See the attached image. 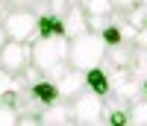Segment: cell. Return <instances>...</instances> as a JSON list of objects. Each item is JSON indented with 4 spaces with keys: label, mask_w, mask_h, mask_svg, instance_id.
I'll return each instance as SVG.
<instances>
[{
    "label": "cell",
    "mask_w": 147,
    "mask_h": 126,
    "mask_svg": "<svg viewBox=\"0 0 147 126\" xmlns=\"http://www.w3.org/2000/svg\"><path fill=\"white\" fill-rule=\"evenodd\" d=\"M18 120H21L18 106L9 103V100H0V126H12V123H18Z\"/></svg>",
    "instance_id": "9a60e30c"
},
{
    "label": "cell",
    "mask_w": 147,
    "mask_h": 126,
    "mask_svg": "<svg viewBox=\"0 0 147 126\" xmlns=\"http://www.w3.org/2000/svg\"><path fill=\"white\" fill-rule=\"evenodd\" d=\"M141 27H147V15H144V23H141Z\"/></svg>",
    "instance_id": "44dd1931"
},
{
    "label": "cell",
    "mask_w": 147,
    "mask_h": 126,
    "mask_svg": "<svg viewBox=\"0 0 147 126\" xmlns=\"http://www.w3.org/2000/svg\"><path fill=\"white\" fill-rule=\"evenodd\" d=\"M85 85H88L91 91L103 94V97H109V94H112V82H109V70H106L103 65H97V68H88V70H85Z\"/></svg>",
    "instance_id": "30bf717a"
},
{
    "label": "cell",
    "mask_w": 147,
    "mask_h": 126,
    "mask_svg": "<svg viewBox=\"0 0 147 126\" xmlns=\"http://www.w3.org/2000/svg\"><path fill=\"white\" fill-rule=\"evenodd\" d=\"M141 6H144V9H147V0H141Z\"/></svg>",
    "instance_id": "7402d4cb"
},
{
    "label": "cell",
    "mask_w": 147,
    "mask_h": 126,
    "mask_svg": "<svg viewBox=\"0 0 147 126\" xmlns=\"http://www.w3.org/2000/svg\"><path fill=\"white\" fill-rule=\"evenodd\" d=\"M0 65L3 70H12V73H24L30 65H32V50L27 41H6L0 47Z\"/></svg>",
    "instance_id": "5b68a950"
},
{
    "label": "cell",
    "mask_w": 147,
    "mask_h": 126,
    "mask_svg": "<svg viewBox=\"0 0 147 126\" xmlns=\"http://www.w3.org/2000/svg\"><path fill=\"white\" fill-rule=\"evenodd\" d=\"M106 41L97 29H85L80 35L71 38V65L80 68V70H88V68H97L106 62Z\"/></svg>",
    "instance_id": "7a4b0ae2"
},
{
    "label": "cell",
    "mask_w": 147,
    "mask_h": 126,
    "mask_svg": "<svg viewBox=\"0 0 147 126\" xmlns=\"http://www.w3.org/2000/svg\"><path fill=\"white\" fill-rule=\"evenodd\" d=\"M38 35H65V21L59 15H38Z\"/></svg>",
    "instance_id": "4fadbf2b"
},
{
    "label": "cell",
    "mask_w": 147,
    "mask_h": 126,
    "mask_svg": "<svg viewBox=\"0 0 147 126\" xmlns=\"http://www.w3.org/2000/svg\"><path fill=\"white\" fill-rule=\"evenodd\" d=\"M88 15H115V0H80Z\"/></svg>",
    "instance_id": "5bb4252c"
},
{
    "label": "cell",
    "mask_w": 147,
    "mask_h": 126,
    "mask_svg": "<svg viewBox=\"0 0 147 126\" xmlns=\"http://www.w3.org/2000/svg\"><path fill=\"white\" fill-rule=\"evenodd\" d=\"M32 65L41 70V76L56 79L59 73L71 68V38L68 35H38L32 44Z\"/></svg>",
    "instance_id": "6da1fadb"
},
{
    "label": "cell",
    "mask_w": 147,
    "mask_h": 126,
    "mask_svg": "<svg viewBox=\"0 0 147 126\" xmlns=\"http://www.w3.org/2000/svg\"><path fill=\"white\" fill-rule=\"evenodd\" d=\"M18 94H24V76H21V73H12V70H3V68H0V100L15 103Z\"/></svg>",
    "instance_id": "9c48e42d"
},
{
    "label": "cell",
    "mask_w": 147,
    "mask_h": 126,
    "mask_svg": "<svg viewBox=\"0 0 147 126\" xmlns=\"http://www.w3.org/2000/svg\"><path fill=\"white\" fill-rule=\"evenodd\" d=\"M129 123H138V126H147V97L136 100L129 109Z\"/></svg>",
    "instance_id": "2e32d148"
},
{
    "label": "cell",
    "mask_w": 147,
    "mask_h": 126,
    "mask_svg": "<svg viewBox=\"0 0 147 126\" xmlns=\"http://www.w3.org/2000/svg\"><path fill=\"white\" fill-rule=\"evenodd\" d=\"M0 68H3V65H0Z\"/></svg>",
    "instance_id": "603a6c76"
},
{
    "label": "cell",
    "mask_w": 147,
    "mask_h": 126,
    "mask_svg": "<svg viewBox=\"0 0 147 126\" xmlns=\"http://www.w3.org/2000/svg\"><path fill=\"white\" fill-rule=\"evenodd\" d=\"M3 27H6V35L12 41L32 44L38 38V12H32V9H9L3 15Z\"/></svg>",
    "instance_id": "3957f363"
},
{
    "label": "cell",
    "mask_w": 147,
    "mask_h": 126,
    "mask_svg": "<svg viewBox=\"0 0 147 126\" xmlns=\"http://www.w3.org/2000/svg\"><path fill=\"white\" fill-rule=\"evenodd\" d=\"M71 106L74 123H106V100L91 88H82L77 97H71Z\"/></svg>",
    "instance_id": "277c9868"
},
{
    "label": "cell",
    "mask_w": 147,
    "mask_h": 126,
    "mask_svg": "<svg viewBox=\"0 0 147 126\" xmlns=\"http://www.w3.org/2000/svg\"><path fill=\"white\" fill-rule=\"evenodd\" d=\"M129 73L138 82H147V47L136 44V53H132V62H129Z\"/></svg>",
    "instance_id": "7c38bea8"
},
{
    "label": "cell",
    "mask_w": 147,
    "mask_h": 126,
    "mask_svg": "<svg viewBox=\"0 0 147 126\" xmlns=\"http://www.w3.org/2000/svg\"><path fill=\"white\" fill-rule=\"evenodd\" d=\"M56 85H59V97H65V100L77 97L82 88H88V85H85V70H80V68L71 65L65 73H59V76H56Z\"/></svg>",
    "instance_id": "52a82bcc"
},
{
    "label": "cell",
    "mask_w": 147,
    "mask_h": 126,
    "mask_svg": "<svg viewBox=\"0 0 147 126\" xmlns=\"http://www.w3.org/2000/svg\"><path fill=\"white\" fill-rule=\"evenodd\" d=\"M9 9H32V12H38L41 15V6H38V0H6Z\"/></svg>",
    "instance_id": "ac0fdd59"
},
{
    "label": "cell",
    "mask_w": 147,
    "mask_h": 126,
    "mask_svg": "<svg viewBox=\"0 0 147 126\" xmlns=\"http://www.w3.org/2000/svg\"><path fill=\"white\" fill-rule=\"evenodd\" d=\"M106 123H129V111L124 109H106Z\"/></svg>",
    "instance_id": "e0dca14e"
},
{
    "label": "cell",
    "mask_w": 147,
    "mask_h": 126,
    "mask_svg": "<svg viewBox=\"0 0 147 126\" xmlns=\"http://www.w3.org/2000/svg\"><path fill=\"white\" fill-rule=\"evenodd\" d=\"M141 0H115V9L118 12H127V9H136Z\"/></svg>",
    "instance_id": "d6986e66"
},
{
    "label": "cell",
    "mask_w": 147,
    "mask_h": 126,
    "mask_svg": "<svg viewBox=\"0 0 147 126\" xmlns=\"http://www.w3.org/2000/svg\"><path fill=\"white\" fill-rule=\"evenodd\" d=\"M38 120L47 123V126H56V123H74V106H71V100L59 97V100H53V103H47V106L41 109Z\"/></svg>",
    "instance_id": "8992f818"
},
{
    "label": "cell",
    "mask_w": 147,
    "mask_h": 126,
    "mask_svg": "<svg viewBox=\"0 0 147 126\" xmlns=\"http://www.w3.org/2000/svg\"><path fill=\"white\" fill-rule=\"evenodd\" d=\"M62 21H65V35H68V38H74V35H80V32L88 29V12L82 9V3L68 6V12L62 15Z\"/></svg>",
    "instance_id": "ba28073f"
},
{
    "label": "cell",
    "mask_w": 147,
    "mask_h": 126,
    "mask_svg": "<svg viewBox=\"0 0 147 126\" xmlns=\"http://www.w3.org/2000/svg\"><path fill=\"white\" fill-rule=\"evenodd\" d=\"M9 41V35H6V27H3V21H0V47H3Z\"/></svg>",
    "instance_id": "ffe728a7"
},
{
    "label": "cell",
    "mask_w": 147,
    "mask_h": 126,
    "mask_svg": "<svg viewBox=\"0 0 147 126\" xmlns=\"http://www.w3.org/2000/svg\"><path fill=\"white\" fill-rule=\"evenodd\" d=\"M30 94L38 100V103H53V100H59V85H56V79H47V76H41L38 82H32L30 85Z\"/></svg>",
    "instance_id": "8fae6325"
}]
</instances>
